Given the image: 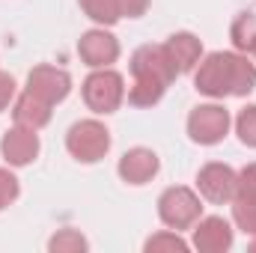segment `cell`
Returning <instances> with one entry per match:
<instances>
[{"instance_id":"19","label":"cell","mask_w":256,"mask_h":253,"mask_svg":"<svg viewBox=\"0 0 256 253\" xmlns=\"http://www.w3.org/2000/svg\"><path fill=\"white\" fill-rule=\"evenodd\" d=\"M236 131H238V137H242L244 146H254L256 149V104L244 108V110L238 114V120H236Z\"/></svg>"},{"instance_id":"7","label":"cell","mask_w":256,"mask_h":253,"mask_svg":"<svg viewBox=\"0 0 256 253\" xmlns=\"http://www.w3.org/2000/svg\"><path fill=\"white\" fill-rule=\"evenodd\" d=\"M68 90H72V78H68V72L57 68V66H36L27 78V92L48 102L51 108L57 102H63Z\"/></svg>"},{"instance_id":"18","label":"cell","mask_w":256,"mask_h":253,"mask_svg":"<svg viewBox=\"0 0 256 253\" xmlns=\"http://www.w3.org/2000/svg\"><path fill=\"white\" fill-rule=\"evenodd\" d=\"M48 250H54V253H66V250L80 253V250H86V238H84L80 232H74V230H63V232H57V236L48 242Z\"/></svg>"},{"instance_id":"22","label":"cell","mask_w":256,"mask_h":253,"mask_svg":"<svg viewBox=\"0 0 256 253\" xmlns=\"http://www.w3.org/2000/svg\"><path fill=\"white\" fill-rule=\"evenodd\" d=\"M146 6H149V0H116L120 18H137L146 12Z\"/></svg>"},{"instance_id":"14","label":"cell","mask_w":256,"mask_h":253,"mask_svg":"<svg viewBox=\"0 0 256 253\" xmlns=\"http://www.w3.org/2000/svg\"><path fill=\"white\" fill-rule=\"evenodd\" d=\"M12 116H15V126L39 131L42 126H48V120H51V104L42 102V98H36V96H30V92H24V96L15 102Z\"/></svg>"},{"instance_id":"10","label":"cell","mask_w":256,"mask_h":253,"mask_svg":"<svg viewBox=\"0 0 256 253\" xmlns=\"http://www.w3.org/2000/svg\"><path fill=\"white\" fill-rule=\"evenodd\" d=\"M0 149H3V158H6L12 167H24V164H30V161L39 155V137H36L33 128L15 126L12 131L3 134Z\"/></svg>"},{"instance_id":"15","label":"cell","mask_w":256,"mask_h":253,"mask_svg":"<svg viewBox=\"0 0 256 253\" xmlns=\"http://www.w3.org/2000/svg\"><path fill=\"white\" fill-rule=\"evenodd\" d=\"M230 36H232V45L238 48V51H256V12H242L236 21H232V30H230Z\"/></svg>"},{"instance_id":"5","label":"cell","mask_w":256,"mask_h":253,"mask_svg":"<svg viewBox=\"0 0 256 253\" xmlns=\"http://www.w3.org/2000/svg\"><path fill=\"white\" fill-rule=\"evenodd\" d=\"M202 206H200V196L191 188H167L158 200V214L161 220L170 226V230H188L194 220L200 218Z\"/></svg>"},{"instance_id":"3","label":"cell","mask_w":256,"mask_h":253,"mask_svg":"<svg viewBox=\"0 0 256 253\" xmlns=\"http://www.w3.org/2000/svg\"><path fill=\"white\" fill-rule=\"evenodd\" d=\"M66 146H68V152H72L78 161L96 164V161H102V158L108 155V149H110V131L102 126V122H96V120H84V122H74V126L68 128Z\"/></svg>"},{"instance_id":"23","label":"cell","mask_w":256,"mask_h":253,"mask_svg":"<svg viewBox=\"0 0 256 253\" xmlns=\"http://www.w3.org/2000/svg\"><path fill=\"white\" fill-rule=\"evenodd\" d=\"M236 194H250V196H256V164H250V167L242 170V176H238V190H236Z\"/></svg>"},{"instance_id":"13","label":"cell","mask_w":256,"mask_h":253,"mask_svg":"<svg viewBox=\"0 0 256 253\" xmlns=\"http://www.w3.org/2000/svg\"><path fill=\"white\" fill-rule=\"evenodd\" d=\"M164 48H167V54L173 57L179 74L191 72L194 66L200 63V54H202V45H200V39H196L194 33H176V36H170Z\"/></svg>"},{"instance_id":"21","label":"cell","mask_w":256,"mask_h":253,"mask_svg":"<svg viewBox=\"0 0 256 253\" xmlns=\"http://www.w3.org/2000/svg\"><path fill=\"white\" fill-rule=\"evenodd\" d=\"M18 200V179L9 170H0V212Z\"/></svg>"},{"instance_id":"9","label":"cell","mask_w":256,"mask_h":253,"mask_svg":"<svg viewBox=\"0 0 256 253\" xmlns=\"http://www.w3.org/2000/svg\"><path fill=\"white\" fill-rule=\"evenodd\" d=\"M78 54H80L84 63L92 66V68H108L110 63H116V57H120V42L110 33H104V30H90V33L80 36Z\"/></svg>"},{"instance_id":"2","label":"cell","mask_w":256,"mask_h":253,"mask_svg":"<svg viewBox=\"0 0 256 253\" xmlns=\"http://www.w3.org/2000/svg\"><path fill=\"white\" fill-rule=\"evenodd\" d=\"M196 90L212 98L224 96H248L256 90V68L238 54L214 51L196 68Z\"/></svg>"},{"instance_id":"1","label":"cell","mask_w":256,"mask_h":253,"mask_svg":"<svg viewBox=\"0 0 256 253\" xmlns=\"http://www.w3.org/2000/svg\"><path fill=\"white\" fill-rule=\"evenodd\" d=\"M131 74H134V86L128 90V102L137 108H149L161 102L164 90L176 80L179 68L164 45H143L131 57Z\"/></svg>"},{"instance_id":"24","label":"cell","mask_w":256,"mask_h":253,"mask_svg":"<svg viewBox=\"0 0 256 253\" xmlns=\"http://www.w3.org/2000/svg\"><path fill=\"white\" fill-rule=\"evenodd\" d=\"M12 98H15V80L9 74H0V110H6Z\"/></svg>"},{"instance_id":"8","label":"cell","mask_w":256,"mask_h":253,"mask_svg":"<svg viewBox=\"0 0 256 253\" xmlns=\"http://www.w3.org/2000/svg\"><path fill=\"white\" fill-rule=\"evenodd\" d=\"M196 188L208 202H230L238 190V173L226 164H206L196 176Z\"/></svg>"},{"instance_id":"12","label":"cell","mask_w":256,"mask_h":253,"mask_svg":"<svg viewBox=\"0 0 256 253\" xmlns=\"http://www.w3.org/2000/svg\"><path fill=\"white\" fill-rule=\"evenodd\" d=\"M155 173H158V155L152 149L137 146V149L126 152L122 161H120V176L128 185H146Z\"/></svg>"},{"instance_id":"17","label":"cell","mask_w":256,"mask_h":253,"mask_svg":"<svg viewBox=\"0 0 256 253\" xmlns=\"http://www.w3.org/2000/svg\"><path fill=\"white\" fill-rule=\"evenodd\" d=\"M80 9L98 24H116L120 21L116 0H80Z\"/></svg>"},{"instance_id":"11","label":"cell","mask_w":256,"mask_h":253,"mask_svg":"<svg viewBox=\"0 0 256 253\" xmlns=\"http://www.w3.org/2000/svg\"><path fill=\"white\" fill-rule=\"evenodd\" d=\"M194 248L202 253H224L232 248V230L224 218H206L194 230Z\"/></svg>"},{"instance_id":"6","label":"cell","mask_w":256,"mask_h":253,"mask_svg":"<svg viewBox=\"0 0 256 253\" xmlns=\"http://www.w3.org/2000/svg\"><path fill=\"white\" fill-rule=\"evenodd\" d=\"M226 128H230V114L220 104H200L188 116V134L194 143H202V146L220 143L226 137Z\"/></svg>"},{"instance_id":"4","label":"cell","mask_w":256,"mask_h":253,"mask_svg":"<svg viewBox=\"0 0 256 253\" xmlns=\"http://www.w3.org/2000/svg\"><path fill=\"white\" fill-rule=\"evenodd\" d=\"M126 98L122 74L110 68H98L84 80V102L92 114H114Z\"/></svg>"},{"instance_id":"16","label":"cell","mask_w":256,"mask_h":253,"mask_svg":"<svg viewBox=\"0 0 256 253\" xmlns=\"http://www.w3.org/2000/svg\"><path fill=\"white\" fill-rule=\"evenodd\" d=\"M232 218H236V224L244 232L256 236V196H250V194H236L232 196Z\"/></svg>"},{"instance_id":"20","label":"cell","mask_w":256,"mask_h":253,"mask_svg":"<svg viewBox=\"0 0 256 253\" xmlns=\"http://www.w3.org/2000/svg\"><path fill=\"white\" fill-rule=\"evenodd\" d=\"M158 250H188V244L176 236V232H158L155 238L146 242V253H158Z\"/></svg>"},{"instance_id":"25","label":"cell","mask_w":256,"mask_h":253,"mask_svg":"<svg viewBox=\"0 0 256 253\" xmlns=\"http://www.w3.org/2000/svg\"><path fill=\"white\" fill-rule=\"evenodd\" d=\"M254 54H256V51H254Z\"/></svg>"}]
</instances>
